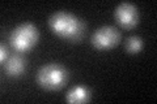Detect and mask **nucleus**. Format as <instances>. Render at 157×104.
Here are the masks:
<instances>
[{
  "instance_id": "1a4fd4ad",
  "label": "nucleus",
  "mask_w": 157,
  "mask_h": 104,
  "mask_svg": "<svg viewBox=\"0 0 157 104\" xmlns=\"http://www.w3.org/2000/svg\"><path fill=\"white\" fill-rule=\"evenodd\" d=\"M9 57V52H8V47L6 46L4 43H2V46H0V61L3 64L7 61V59Z\"/></svg>"
},
{
  "instance_id": "20e7f679",
  "label": "nucleus",
  "mask_w": 157,
  "mask_h": 104,
  "mask_svg": "<svg viewBox=\"0 0 157 104\" xmlns=\"http://www.w3.org/2000/svg\"><path fill=\"white\" fill-rule=\"evenodd\" d=\"M121 33L114 26H102L93 33L92 35V44L93 47L101 51L110 49L115 47L121 42Z\"/></svg>"
},
{
  "instance_id": "6e6552de",
  "label": "nucleus",
  "mask_w": 157,
  "mask_h": 104,
  "mask_svg": "<svg viewBox=\"0 0 157 104\" xmlns=\"http://www.w3.org/2000/svg\"><path fill=\"white\" fill-rule=\"evenodd\" d=\"M143 47H144V42L139 37H130L126 41V51L128 53H132V55L140 52Z\"/></svg>"
},
{
  "instance_id": "0eeeda50",
  "label": "nucleus",
  "mask_w": 157,
  "mask_h": 104,
  "mask_svg": "<svg viewBox=\"0 0 157 104\" xmlns=\"http://www.w3.org/2000/svg\"><path fill=\"white\" fill-rule=\"evenodd\" d=\"M90 100V90L85 86H75L66 95V102L68 103H86Z\"/></svg>"
},
{
  "instance_id": "423d86ee",
  "label": "nucleus",
  "mask_w": 157,
  "mask_h": 104,
  "mask_svg": "<svg viewBox=\"0 0 157 104\" xmlns=\"http://www.w3.org/2000/svg\"><path fill=\"white\" fill-rule=\"evenodd\" d=\"M26 68V61L20 53H14L11 55L7 61L4 63V70H6L7 76L9 77H18L24 73Z\"/></svg>"
},
{
  "instance_id": "39448f33",
  "label": "nucleus",
  "mask_w": 157,
  "mask_h": 104,
  "mask_svg": "<svg viewBox=\"0 0 157 104\" xmlns=\"http://www.w3.org/2000/svg\"><path fill=\"white\" fill-rule=\"evenodd\" d=\"M115 21L124 29H132L135 27L139 22V11L135 4L132 3H121L114 11Z\"/></svg>"
},
{
  "instance_id": "f03ea898",
  "label": "nucleus",
  "mask_w": 157,
  "mask_h": 104,
  "mask_svg": "<svg viewBox=\"0 0 157 104\" xmlns=\"http://www.w3.org/2000/svg\"><path fill=\"white\" fill-rule=\"evenodd\" d=\"M68 80V72L60 64H47L43 65L37 73V83L42 88L55 91L62 88Z\"/></svg>"
},
{
  "instance_id": "f257e3e1",
  "label": "nucleus",
  "mask_w": 157,
  "mask_h": 104,
  "mask_svg": "<svg viewBox=\"0 0 157 104\" xmlns=\"http://www.w3.org/2000/svg\"><path fill=\"white\" fill-rule=\"evenodd\" d=\"M48 26L55 35L71 42L81 41L84 35V22L75 14L60 11L48 18Z\"/></svg>"
},
{
  "instance_id": "7ed1b4c3",
  "label": "nucleus",
  "mask_w": 157,
  "mask_h": 104,
  "mask_svg": "<svg viewBox=\"0 0 157 104\" xmlns=\"http://www.w3.org/2000/svg\"><path fill=\"white\" fill-rule=\"evenodd\" d=\"M39 31L38 29L30 22L18 25L11 31L9 43L12 48L17 52H28L38 43Z\"/></svg>"
}]
</instances>
